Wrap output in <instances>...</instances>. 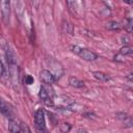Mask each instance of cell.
I'll list each match as a JSON object with an SVG mask.
<instances>
[{"mask_svg": "<svg viewBox=\"0 0 133 133\" xmlns=\"http://www.w3.org/2000/svg\"><path fill=\"white\" fill-rule=\"evenodd\" d=\"M69 84L75 88H82L84 86V82L82 80H80L79 78L74 77V76H71L69 78Z\"/></svg>", "mask_w": 133, "mask_h": 133, "instance_id": "ba28073f", "label": "cell"}, {"mask_svg": "<svg viewBox=\"0 0 133 133\" xmlns=\"http://www.w3.org/2000/svg\"><path fill=\"white\" fill-rule=\"evenodd\" d=\"M91 74H92V76H94L97 80H99V81L105 82V81H109V80H110V76L107 75V74H105V73H103V72L95 71V72H92Z\"/></svg>", "mask_w": 133, "mask_h": 133, "instance_id": "30bf717a", "label": "cell"}, {"mask_svg": "<svg viewBox=\"0 0 133 133\" xmlns=\"http://www.w3.org/2000/svg\"><path fill=\"white\" fill-rule=\"evenodd\" d=\"M39 78L47 85H51V84H53L56 81L55 75L52 72L48 71V70H42L41 73H39Z\"/></svg>", "mask_w": 133, "mask_h": 133, "instance_id": "52a82bcc", "label": "cell"}, {"mask_svg": "<svg viewBox=\"0 0 133 133\" xmlns=\"http://www.w3.org/2000/svg\"><path fill=\"white\" fill-rule=\"evenodd\" d=\"M34 128L36 133H49L45 122V112L43 109H38L34 113Z\"/></svg>", "mask_w": 133, "mask_h": 133, "instance_id": "7a4b0ae2", "label": "cell"}, {"mask_svg": "<svg viewBox=\"0 0 133 133\" xmlns=\"http://www.w3.org/2000/svg\"><path fill=\"white\" fill-rule=\"evenodd\" d=\"M0 112L8 119H15V112H14V108L12 106L7 103L5 100H3L2 98H0Z\"/></svg>", "mask_w": 133, "mask_h": 133, "instance_id": "277c9868", "label": "cell"}, {"mask_svg": "<svg viewBox=\"0 0 133 133\" xmlns=\"http://www.w3.org/2000/svg\"><path fill=\"white\" fill-rule=\"evenodd\" d=\"M132 51H133V50H132V47L126 45V46L122 47V49L119 50V54L123 55V56H129V55L132 54Z\"/></svg>", "mask_w": 133, "mask_h": 133, "instance_id": "4fadbf2b", "label": "cell"}, {"mask_svg": "<svg viewBox=\"0 0 133 133\" xmlns=\"http://www.w3.org/2000/svg\"><path fill=\"white\" fill-rule=\"evenodd\" d=\"M38 96H39L41 100H42L46 105H48V106H53V105H54V103H53V92H52V90L49 91V89H48L45 85L41 86Z\"/></svg>", "mask_w": 133, "mask_h": 133, "instance_id": "5b68a950", "label": "cell"}, {"mask_svg": "<svg viewBox=\"0 0 133 133\" xmlns=\"http://www.w3.org/2000/svg\"><path fill=\"white\" fill-rule=\"evenodd\" d=\"M0 9H1V15H2V20L4 21L5 24H7L9 21V15H10L9 1H7V0L0 1Z\"/></svg>", "mask_w": 133, "mask_h": 133, "instance_id": "8992f818", "label": "cell"}, {"mask_svg": "<svg viewBox=\"0 0 133 133\" xmlns=\"http://www.w3.org/2000/svg\"><path fill=\"white\" fill-rule=\"evenodd\" d=\"M124 27H125V29L127 30V32H128V33H131V32H132L133 20H132V18H131V17H128V18H126V19H125V21H124Z\"/></svg>", "mask_w": 133, "mask_h": 133, "instance_id": "7c38bea8", "label": "cell"}, {"mask_svg": "<svg viewBox=\"0 0 133 133\" xmlns=\"http://www.w3.org/2000/svg\"><path fill=\"white\" fill-rule=\"evenodd\" d=\"M71 50H72V52L76 53L78 56H80L82 59H84L86 61H94L98 58V55L95 52H92L88 49H85V48H81L78 46H72Z\"/></svg>", "mask_w": 133, "mask_h": 133, "instance_id": "3957f363", "label": "cell"}, {"mask_svg": "<svg viewBox=\"0 0 133 133\" xmlns=\"http://www.w3.org/2000/svg\"><path fill=\"white\" fill-rule=\"evenodd\" d=\"M25 83L28 84V85L32 84V83H33V78H32L30 75H27V76L25 77Z\"/></svg>", "mask_w": 133, "mask_h": 133, "instance_id": "5bb4252c", "label": "cell"}, {"mask_svg": "<svg viewBox=\"0 0 133 133\" xmlns=\"http://www.w3.org/2000/svg\"><path fill=\"white\" fill-rule=\"evenodd\" d=\"M106 28H107L108 30H113V31H115V30H119V29L122 28V25H121V23H118V22H116V21H109V22L106 24Z\"/></svg>", "mask_w": 133, "mask_h": 133, "instance_id": "8fae6325", "label": "cell"}, {"mask_svg": "<svg viewBox=\"0 0 133 133\" xmlns=\"http://www.w3.org/2000/svg\"><path fill=\"white\" fill-rule=\"evenodd\" d=\"M5 60H6V65L7 70L10 76V79L14 84L18 83V78H19V69H18V63H17V57L15 52L11 50V48L6 45L5 46Z\"/></svg>", "mask_w": 133, "mask_h": 133, "instance_id": "6da1fadb", "label": "cell"}, {"mask_svg": "<svg viewBox=\"0 0 133 133\" xmlns=\"http://www.w3.org/2000/svg\"><path fill=\"white\" fill-rule=\"evenodd\" d=\"M8 130L10 133H22L20 125L17 123L16 119H10L8 121Z\"/></svg>", "mask_w": 133, "mask_h": 133, "instance_id": "9c48e42d", "label": "cell"}]
</instances>
